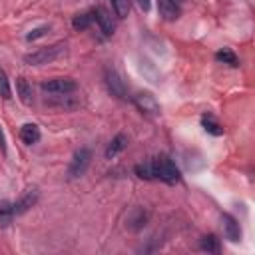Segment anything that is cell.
<instances>
[{
    "instance_id": "44dd1931",
    "label": "cell",
    "mask_w": 255,
    "mask_h": 255,
    "mask_svg": "<svg viewBox=\"0 0 255 255\" xmlns=\"http://www.w3.org/2000/svg\"><path fill=\"white\" fill-rule=\"evenodd\" d=\"M48 30H50V26H38V28L30 30V32L26 34V40H28V42H34V40H38V38L46 36V32H48Z\"/></svg>"
},
{
    "instance_id": "7c38bea8",
    "label": "cell",
    "mask_w": 255,
    "mask_h": 255,
    "mask_svg": "<svg viewBox=\"0 0 255 255\" xmlns=\"http://www.w3.org/2000/svg\"><path fill=\"white\" fill-rule=\"evenodd\" d=\"M40 137H42V133H40V128H38L36 124H24V126L20 128V139H22L26 145L38 143Z\"/></svg>"
},
{
    "instance_id": "7a4b0ae2",
    "label": "cell",
    "mask_w": 255,
    "mask_h": 255,
    "mask_svg": "<svg viewBox=\"0 0 255 255\" xmlns=\"http://www.w3.org/2000/svg\"><path fill=\"white\" fill-rule=\"evenodd\" d=\"M64 52H66V44L64 42H58L54 46H46V48H40L36 52L26 54L24 56V62L28 66H44V64H50V62L58 60Z\"/></svg>"
},
{
    "instance_id": "7402d4cb",
    "label": "cell",
    "mask_w": 255,
    "mask_h": 255,
    "mask_svg": "<svg viewBox=\"0 0 255 255\" xmlns=\"http://www.w3.org/2000/svg\"><path fill=\"white\" fill-rule=\"evenodd\" d=\"M135 215L137 217H129V227L131 229H139V227L145 225V213H143V209H137Z\"/></svg>"
},
{
    "instance_id": "8992f818",
    "label": "cell",
    "mask_w": 255,
    "mask_h": 255,
    "mask_svg": "<svg viewBox=\"0 0 255 255\" xmlns=\"http://www.w3.org/2000/svg\"><path fill=\"white\" fill-rule=\"evenodd\" d=\"M92 10H94V22L100 26L102 34H104V36H112L114 30H116V24H114V20H112V14H110L106 8H102V6L92 8Z\"/></svg>"
},
{
    "instance_id": "3957f363",
    "label": "cell",
    "mask_w": 255,
    "mask_h": 255,
    "mask_svg": "<svg viewBox=\"0 0 255 255\" xmlns=\"http://www.w3.org/2000/svg\"><path fill=\"white\" fill-rule=\"evenodd\" d=\"M40 88L44 94L50 96H70L78 90V84L72 78H52L48 82H42Z\"/></svg>"
},
{
    "instance_id": "5bb4252c",
    "label": "cell",
    "mask_w": 255,
    "mask_h": 255,
    "mask_svg": "<svg viewBox=\"0 0 255 255\" xmlns=\"http://www.w3.org/2000/svg\"><path fill=\"white\" fill-rule=\"evenodd\" d=\"M14 215H16L14 203L8 201V199H2V201H0V229L8 227V225L12 223V219H14Z\"/></svg>"
},
{
    "instance_id": "ac0fdd59",
    "label": "cell",
    "mask_w": 255,
    "mask_h": 255,
    "mask_svg": "<svg viewBox=\"0 0 255 255\" xmlns=\"http://www.w3.org/2000/svg\"><path fill=\"white\" fill-rule=\"evenodd\" d=\"M199 247L203 251H207V253H217L219 251V239L215 235H205V237H201Z\"/></svg>"
},
{
    "instance_id": "9a60e30c",
    "label": "cell",
    "mask_w": 255,
    "mask_h": 255,
    "mask_svg": "<svg viewBox=\"0 0 255 255\" xmlns=\"http://www.w3.org/2000/svg\"><path fill=\"white\" fill-rule=\"evenodd\" d=\"M201 126H203V129L207 131V133H211V135H223V126L215 120V116H211V114H203L201 116Z\"/></svg>"
},
{
    "instance_id": "6da1fadb",
    "label": "cell",
    "mask_w": 255,
    "mask_h": 255,
    "mask_svg": "<svg viewBox=\"0 0 255 255\" xmlns=\"http://www.w3.org/2000/svg\"><path fill=\"white\" fill-rule=\"evenodd\" d=\"M135 175L141 177V179H159L163 183H177L181 179V171L179 167L165 155H159V157H151V159H145L141 163H137L133 167Z\"/></svg>"
},
{
    "instance_id": "9c48e42d",
    "label": "cell",
    "mask_w": 255,
    "mask_h": 255,
    "mask_svg": "<svg viewBox=\"0 0 255 255\" xmlns=\"http://www.w3.org/2000/svg\"><path fill=\"white\" fill-rule=\"evenodd\" d=\"M157 10H159V16L167 22H173L179 18L181 14V8H179V2L175 0H159L157 2Z\"/></svg>"
},
{
    "instance_id": "d6986e66",
    "label": "cell",
    "mask_w": 255,
    "mask_h": 255,
    "mask_svg": "<svg viewBox=\"0 0 255 255\" xmlns=\"http://www.w3.org/2000/svg\"><path fill=\"white\" fill-rule=\"evenodd\" d=\"M0 96L4 100L12 98V86H10V80H8V74L4 72V68H0Z\"/></svg>"
},
{
    "instance_id": "ffe728a7",
    "label": "cell",
    "mask_w": 255,
    "mask_h": 255,
    "mask_svg": "<svg viewBox=\"0 0 255 255\" xmlns=\"http://www.w3.org/2000/svg\"><path fill=\"white\" fill-rule=\"evenodd\" d=\"M110 2L114 8V14L118 18H126L129 14V0H110Z\"/></svg>"
},
{
    "instance_id": "30bf717a",
    "label": "cell",
    "mask_w": 255,
    "mask_h": 255,
    "mask_svg": "<svg viewBox=\"0 0 255 255\" xmlns=\"http://www.w3.org/2000/svg\"><path fill=\"white\" fill-rule=\"evenodd\" d=\"M106 84H108V90H110L114 96L126 98V84H124V80L118 76L116 70H108V72H106Z\"/></svg>"
},
{
    "instance_id": "2e32d148",
    "label": "cell",
    "mask_w": 255,
    "mask_h": 255,
    "mask_svg": "<svg viewBox=\"0 0 255 255\" xmlns=\"http://www.w3.org/2000/svg\"><path fill=\"white\" fill-rule=\"evenodd\" d=\"M94 24V10H88V12H82V14H78V16H74V20H72V26H74V30H88L90 26Z\"/></svg>"
},
{
    "instance_id": "8fae6325",
    "label": "cell",
    "mask_w": 255,
    "mask_h": 255,
    "mask_svg": "<svg viewBox=\"0 0 255 255\" xmlns=\"http://www.w3.org/2000/svg\"><path fill=\"white\" fill-rule=\"evenodd\" d=\"M16 94H18L20 102H22V104H26V106H30V104H32V100H34L32 86H30V82H28L24 76L16 78Z\"/></svg>"
},
{
    "instance_id": "4fadbf2b",
    "label": "cell",
    "mask_w": 255,
    "mask_h": 255,
    "mask_svg": "<svg viewBox=\"0 0 255 255\" xmlns=\"http://www.w3.org/2000/svg\"><path fill=\"white\" fill-rule=\"evenodd\" d=\"M126 145H128V135H126V133H118V135L108 143V147H106V159L116 157L120 151L126 149Z\"/></svg>"
},
{
    "instance_id": "e0dca14e",
    "label": "cell",
    "mask_w": 255,
    "mask_h": 255,
    "mask_svg": "<svg viewBox=\"0 0 255 255\" xmlns=\"http://www.w3.org/2000/svg\"><path fill=\"white\" fill-rule=\"evenodd\" d=\"M215 60H217V62H223V64H227V66H237V64H239V60H237L235 52H233V50H229V48L219 50V52L215 54Z\"/></svg>"
},
{
    "instance_id": "277c9868",
    "label": "cell",
    "mask_w": 255,
    "mask_h": 255,
    "mask_svg": "<svg viewBox=\"0 0 255 255\" xmlns=\"http://www.w3.org/2000/svg\"><path fill=\"white\" fill-rule=\"evenodd\" d=\"M90 161H92V151L88 147H80L72 155V161H70V167H68V177L70 179L82 177L86 173V169L90 167Z\"/></svg>"
},
{
    "instance_id": "cb8c5ba5",
    "label": "cell",
    "mask_w": 255,
    "mask_h": 255,
    "mask_svg": "<svg viewBox=\"0 0 255 255\" xmlns=\"http://www.w3.org/2000/svg\"><path fill=\"white\" fill-rule=\"evenodd\" d=\"M175 2H181V0H175Z\"/></svg>"
},
{
    "instance_id": "603a6c76",
    "label": "cell",
    "mask_w": 255,
    "mask_h": 255,
    "mask_svg": "<svg viewBox=\"0 0 255 255\" xmlns=\"http://www.w3.org/2000/svg\"><path fill=\"white\" fill-rule=\"evenodd\" d=\"M137 2V6L143 10V12H149V8H151V0H135Z\"/></svg>"
},
{
    "instance_id": "52a82bcc",
    "label": "cell",
    "mask_w": 255,
    "mask_h": 255,
    "mask_svg": "<svg viewBox=\"0 0 255 255\" xmlns=\"http://www.w3.org/2000/svg\"><path fill=\"white\" fill-rule=\"evenodd\" d=\"M221 221H223V233H225V237L231 243H237L241 239V225H239V221L233 215H229V213H223L221 215Z\"/></svg>"
},
{
    "instance_id": "5b68a950",
    "label": "cell",
    "mask_w": 255,
    "mask_h": 255,
    "mask_svg": "<svg viewBox=\"0 0 255 255\" xmlns=\"http://www.w3.org/2000/svg\"><path fill=\"white\" fill-rule=\"evenodd\" d=\"M133 104H135V108H137L141 114H145V116H159V112H161L157 100H155L149 92H139V94H135V96H133Z\"/></svg>"
},
{
    "instance_id": "ba28073f",
    "label": "cell",
    "mask_w": 255,
    "mask_h": 255,
    "mask_svg": "<svg viewBox=\"0 0 255 255\" xmlns=\"http://www.w3.org/2000/svg\"><path fill=\"white\" fill-rule=\"evenodd\" d=\"M38 189L36 187H28L22 195H20V199L14 203V209H16V215L18 213H26L30 207H34L36 205V201H38Z\"/></svg>"
}]
</instances>
